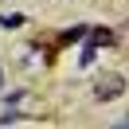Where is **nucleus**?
I'll return each instance as SVG.
<instances>
[{"label":"nucleus","instance_id":"2","mask_svg":"<svg viewBox=\"0 0 129 129\" xmlns=\"http://www.w3.org/2000/svg\"><path fill=\"white\" fill-rule=\"evenodd\" d=\"M20 24H24V16H20V12H16V16H4V27H20Z\"/></svg>","mask_w":129,"mask_h":129},{"label":"nucleus","instance_id":"1","mask_svg":"<svg viewBox=\"0 0 129 129\" xmlns=\"http://www.w3.org/2000/svg\"><path fill=\"white\" fill-rule=\"evenodd\" d=\"M121 90H125V78H121V74H106V78L94 86V98L98 102H110V98H117Z\"/></svg>","mask_w":129,"mask_h":129}]
</instances>
